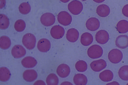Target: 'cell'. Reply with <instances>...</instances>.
Returning a JSON list of instances; mask_svg holds the SVG:
<instances>
[{"instance_id":"obj_17","label":"cell","mask_w":128,"mask_h":85,"mask_svg":"<svg viewBox=\"0 0 128 85\" xmlns=\"http://www.w3.org/2000/svg\"><path fill=\"white\" fill-rule=\"evenodd\" d=\"M97 14L100 17H106L108 16L110 12L109 7L105 4H102L98 6L96 10Z\"/></svg>"},{"instance_id":"obj_39","label":"cell","mask_w":128,"mask_h":85,"mask_svg":"<svg viewBox=\"0 0 128 85\" xmlns=\"http://www.w3.org/2000/svg\"><path fill=\"white\" fill-rule=\"evenodd\" d=\"M127 85H128V83L127 84Z\"/></svg>"},{"instance_id":"obj_10","label":"cell","mask_w":128,"mask_h":85,"mask_svg":"<svg viewBox=\"0 0 128 85\" xmlns=\"http://www.w3.org/2000/svg\"><path fill=\"white\" fill-rule=\"evenodd\" d=\"M91 68L95 72H99L104 69L107 66L106 61L102 59L94 61L90 64Z\"/></svg>"},{"instance_id":"obj_7","label":"cell","mask_w":128,"mask_h":85,"mask_svg":"<svg viewBox=\"0 0 128 85\" xmlns=\"http://www.w3.org/2000/svg\"><path fill=\"white\" fill-rule=\"evenodd\" d=\"M109 39V35L108 32L104 30L98 31L95 35V39L99 44H104L106 43Z\"/></svg>"},{"instance_id":"obj_28","label":"cell","mask_w":128,"mask_h":85,"mask_svg":"<svg viewBox=\"0 0 128 85\" xmlns=\"http://www.w3.org/2000/svg\"><path fill=\"white\" fill-rule=\"evenodd\" d=\"M75 67L78 71L82 72H84L87 70L88 65L85 61L80 60L76 63Z\"/></svg>"},{"instance_id":"obj_32","label":"cell","mask_w":128,"mask_h":85,"mask_svg":"<svg viewBox=\"0 0 128 85\" xmlns=\"http://www.w3.org/2000/svg\"><path fill=\"white\" fill-rule=\"evenodd\" d=\"M34 85H46L45 83L42 80H38L36 81L34 84Z\"/></svg>"},{"instance_id":"obj_21","label":"cell","mask_w":128,"mask_h":85,"mask_svg":"<svg viewBox=\"0 0 128 85\" xmlns=\"http://www.w3.org/2000/svg\"><path fill=\"white\" fill-rule=\"evenodd\" d=\"M73 81L74 84L77 85H85L88 82L86 76L80 73L76 74L73 77Z\"/></svg>"},{"instance_id":"obj_5","label":"cell","mask_w":128,"mask_h":85,"mask_svg":"<svg viewBox=\"0 0 128 85\" xmlns=\"http://www.w3.org/2000/svg\"><path fill=\"white\" fill-rule=\"evenodd\" d=\"M57 20L61 24L64 26H67L71 24L72 18L71 15L68 12L63 11L60 12L58 13Z\"/></svg>"},{"instance_id":"obj_3","label":"cell","mask_w":128,"mask_h":85,"mask_svg":"<svg viewBox=\"0 0 128 85\" xmlns=\"http://www.w3.org/2000/svg\"><path fill=\"white\" fill-rule=\"evenodd\" d=\"M68 8L70 12L72 14L77 15L80 14L83 9V5L80 1L76 0H73L68 5Z\"/></svg>"},{"instance_id":"obj_37","label":"cell","mask_w":128,"mask_h":85,"mask_svg":"<svg viewBox=\"0 0 128 85\" xmlns=\"http://www.w3.org/2000/svg\"><path fill=\"white\" fill-rule=\"evenodd\" d=\"M62 2L64 3H66L69 1L70 0H60Z\"/></svg>"},{"instance_id":"obj_31","label":"cell","mask_w":128,"mask_h":85,"mask_svg":"<svg viewBox=\"0 0 128 85\" xmlns=\"http://www.w3.org/2000/svg\"><path fill=\"white\" fill-rule=\"evenodd\" d=\"M122 13L125 16L128 17V4L124 5L122 10Z\"/></svg>"},{"instance_id":"obj_23","label":"cell","mask_w":128,"mask_h":85,"mask_svg":"<svg viewBox=\"0 0 128 85\" xmlns=\"http://www.w3.org/2000/svg\"><path fill=\"white\" fill-rule=\"evenodd\" d=\"M11 73L9 70L5 67L0 69V80L2 82H6L10 78Z\"/></svg>"},{"instance_id":"obj_16","label":"cell","mask_w":128,"mask_h":85,"mask_svg":"<svg viewBox=\"0 0 128 85\" xmlns=\"http://www.w3.org/2000/svg\"><path fill=\"white\" fill-rule=\"evenodd\" d=\"M37 77V72L33 69L26 70L23 74V79L27 82H32L34 81L36 79Z\"/></svg>"},{"instance_id":"obj_34","label":"cell","mask_w":128,"mask_h":85,"mask_svg":"<svg viewBox=\"0 0 128 85\" xmlns=\"http://www.w3.org/2000/svg\"><path fill=\"white\" fill-rule=\"evenodd\" d=\"M61 85H72V84L70 82H67V81H65L64 82L62 83L61 84Z\"/></svg>"},{"instance_id":"obj_13","label":"cell","mask_w":128,"mask_h":85,"mask_svg":"<svg viewBox=\"0 0 128 85\" xmlns=\"http://www.w3.org/2000/svg\"><path fill=\"white\" fill-rule=\"evenodd\" d=\"M51 47L50 41L45 38H42L38 42L37 47L38 50L42 52H46L48 51Z\"/></svg>"},{"instance_id":"obj_24","label":"cell","mask_w":128,"mask_h":85,"mask_svg":"<svg viewBox=\"0 0 128 85\" xmlns=\"http://www.w3.org/2000/svg\"><path fill=\"white\" fill-rule=\"evenodd\" d=\"M11 45L10 38L6 36H2L0 38V47L1 48L6 50Z\"/></svg>"},{"instance_id":"obj_29","label":"cell","mask_w":128,"mask_h":85,"mask_svg":"<svg viewBox=\"0 0 128 85\" xmlns=\"http://www.w3.org/2000/svg\"><path fill=\"white\" fill-rule=\"evenodd\" d=\"M18 9L20 13L23 14H26L29 13L31 10L30 4L26 2H23L20 5Z\"/></svg>"},{"instance_id":"obj_33","label":"cell","mask_w":128,"mask_h":85,"mask_svg":"<svg viewBox=\"0 0 128 85\" xmlns=\"http://www.w3.org/2000/svg\"><path fill=\"white\" fill-rule=\"evenodd\" d=\"M5 0H0V8L2 9L5 6L6 4Z\"/></svg>"},{"instance_id":"obj_38","label":"cell","mask_w":128,"mask_h":85,"mask_svg":"<svg viewBox=\"0 0 128 85\" xmlns=\"http://www.w3.org/2000/svg\"><path fill=\"white\" fill-rule=\"evenodd\" d=\"M82 0V1H84L86 0Z\"/></svg>"},{"instance_id":"obj_20","label":"cell","mask_w":128,"mask_h":85,"mask_svg":"<svg viewBox=\"0 0 128 85\" xmlns=\"http://www.w3.org/2000/svg\"><path fill=\"white\" fill-rule=\"evenodd\" d=\"M116 28L120 33L124 34L128 32V21L123 19L119 21L116 25Z\"/></svg>"},{"instance_id":"obj_36","label":"cell","mask_w":128,"mask_h":85,"mask_svg":"<svg viewBox=\"0 0 128 85\" xmlns=\"http://www.w3.org/2000/svg\"><path fill=\"white\" fill-rule=\"evenodd\" d=\"M93 0L96 2L98 3H102V2H104L105 0Z\"/></svg>"},{"instance_id":"obj_19","label":"cell","mask_w":128,"mask_h":85,"mask_svg":"<svg viewBox=\"0 0 128 85\" xmlns=\"http://www.w3.org/2000/svg\"><path fill=\"white\" fill-rule=\"evenodd\" d=\"M93 41L92 35L90 33L85 32L81 35L80 38L81 44L84 46H88L90 45Z\"/></svg>"},{"instance_id":"obj_11","label":"cell","mask_w":128,"mask_h":85,"mask_svg":"<svg viewBox=\"0 0 128 85\" xmlns=\"http://www.w3.org/2000/svg\"><path fill=\"white\" fill-rule=\"evenodd\" d=\"M70 69L69 66L65 64H62L57 67L56 72L60 77L64 78L67 77L70 74Z\"/></svg>"},{"instance_id":"obj_26","label":"cell","mask_w":128,"mask_h":85,"mask_svg":"<svg viewBox=\"0 0 128 85\" xmlns=\"http://www.w3.org/2000/svg\"><path fill=\"white\" fill-rule=\"evenodd\" d=\"M46 81L47 85H57L58 83L59 79L55 74L51 73L47 77Z\"/></svg>"},{"instance_id":"obj_4","label":"cell","mask_w":128,"mask_h":85,"mask_svg":"<svg viewBox=\"0 0 128 85\" xmlns=\"http://www.w3.org/2000/svg\"><path fill=\"white\" fill-rule=\"evenodd\" d=\"M108 57L109 60L113 64H116L120 62L122 60L123 54L119 49H114L109 52Z\"/></svg>"},{"instance_id":"obj_14","label":"cell","mask_w":128,"mask_h":85,"mask_svg":"<svg viewBox=\"0 0 128 85\" xmlns=\"http://www.w3.org/2000/svg\"><path fill=\"white\" fill-rule=\"evenodd\" d=\"M79 35L78 31L74 28H71L68 29L66 34V38L69 42L74 43L78 39Z\"/></svg>"},{"instance_id":"obj_2","label":"cell","mask_w":128,"mask_h":85,"mask_svg":"<svg viewBox=\"0 0 128 85\" xmlns=\"http://www.w3.org/2000/svg\"><path fill=\"white\" fill-rule=\"evenodd\" d=\"M87 53L88 56L92 59L101 57L103 54V50L100 45L94 44L90 47L88 49Z\"/></svg>"},{"instance_id":"obj_18","label":"cell","mask_w":128,"mask_h":85,"mask_svg":"<svg viewBox=\"0 0 128 85\" xmlns=\"http://www.w3.org/2000/svg\"><path fill=\"white\" fill-rule=\"evenodd\" d=\"M22 66L26 68H32L35 67L37 62L34 58L31 56H27L23 58L21 61Z\"/></svg>"},{"instance_id":"obj_15","label":"cell","mask_w":128,"mask_h":85,"mask_svg":"<svg viewBox=\"0 0 128 85\" xmlns=\"http://www.w3.org/2000/svg\"><path fill=\"white\" fill-rule=\"evenodd\" d=\"M116 46L120 48L124 49L128 47V36L126 35H120L116 38L115 41Z\"/></svg>"},{"instance_id":"obj_1","label":"cell","mask_w":128,"mask_h":85,"mask_svg":"<svg viewBox=\"0 0 128 85\" xmlns=\"http://www.w3.org/2000/svg\"><path fill=\"white\" fill-rule=\"evenodd\" d=\"M22 42L26 49L29 50H32L34 48L36 45V38L32 33H26L22 37Z\"/></svg>"},{"instance_id":"obj_22","label":"cell","mask_w":128,"mask_h":85,"mask_svg":"<svg viewBox=\"0 0 128 85\" xmlns=\"http://www.w3.org/2000/svg\"><path fill=\"white\" fill-rule=\"evenodd\" d=\"M114 77V74L112 72L109 70H105L99 75L100 80L104 82H108L111 81Z\"/></svg>"},{"instance_id":"obj_8","label":"cell","mask_w":128,"mask_h":85,"mask_svg":"<svg viewBox=\"0 0 128 85\" xmlns=\"http://www.w3.org/2000/svg\"><path fill=\"white\" fill-rule=\"evenodd\" d=\"M50 32L51 36L54 38L59 39L62 38L64 35L65 30L62 26L56 25L52 28Z\"/></svg>"},{"instance_id":"obj_9","label":"cell","mask_w":128,"mask_h":85,"mask_svg":"<svg viewBox=\"0 0 128 85\" xmlns=\"http://www.w3.org/2000/svg\"><path fill=\"white\" fill-rule=\"evenodd\" d=\"M99 20L95 17H91L88 18L86 23V27L88 30L94 31L98 29L100 26Z\"/></svg>"},{"instance_id":"obj_25","label":"cell","mask_w":128,"mask_h":85,"mask_svg":"<svg viewBox=\"0 0 128 85\" xmlns=\"http://www.w3.org/2000/svg\"><path fill=\"white\" fill-rule=\"evenodd\" d=\"M118 74L122 80L128 81V65H124L121 67L118 70Z\"/></svg>"},{"instance_id":"obj_35","label":"cell","mask_w":128,"mask_h":85,"mask_svg":"<svg viewBox=\"0 0 128 85\" xmlns=\"http://www.w3.org/2000/svg\"><path fill=\"white\" fill-rule=\"evenodd\" d=\"M106 85H119V84L117 82L114 81L112 82L109 83Z\"/></svg>"},{"instance_id":"obj_6","label":"cell","mask_w":128,"mask_h":85,"mask_svg":"<svg viewBox=\"0 0 128 85\" xmlns=\"http://www.w3.org/2000/svg\"><path fill=\"white\" fill-rule=\"evenodd\" d=\"M40 20L41 23L43 25L46 26H49L54 23L55 22L56 18L53 14L46 12L42 15Z\"/></svg>"},{"instance_id":"obj_30","label":"cell","mask_w":128,"mask_h":85,"mask_svg":"<svg viewBox=\"0 0 128 85\" xmlns=\"http://www.w3.org/2000/svg\"><path fill=\"white\" fill-rule=\"evenodd\" d=\"M26 27V23L23 20L19 19L15 22L14 27L15 30L17 32H20L23 31Z\"/></svg>"},{"instance_id":"obj_12","label":"cell","mask_w":128,"mask_h":85,"mask_svg":"<svg viewBox=\"0 0 128 85\" xmlns=\"http://www.w3.org/2000/svg\"><path fill=\"white\" fill-rule=\"evenodd\" d=\"M12 56L15 58H19L24 56L26 54L25 49L21 45H14L11 50Z\"/></svg>"},{"instance_id":"obj_27","label":"cell","mask_w":128,"mask_h":85,"mask_svg":"<svg viewBox=\"0 0 128 85\" xmlns=\"http://www.w3.org/2000/svg\"><path fill=\"white\" fill-rule=\"evenodd\" d=\"M0 28L2 30L7 29L10 24L9 19L8 17L3 14L0 15Z\"/></svg>"}]
</instances>
